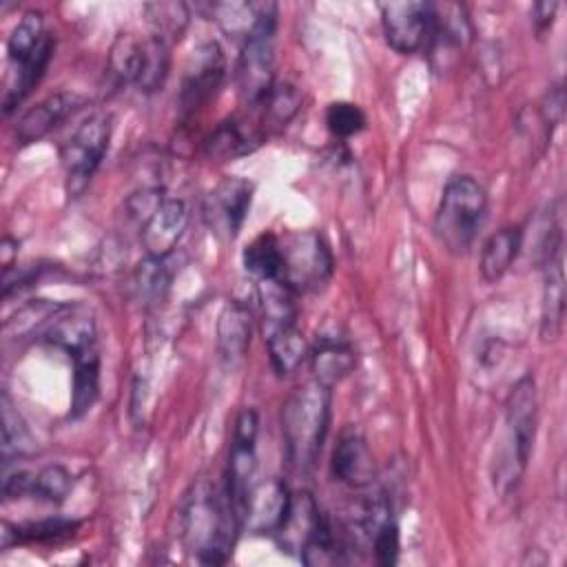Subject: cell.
I'll return each instance as SVG.
<instances>
[{"label":"cell","mask_w":567,"mask_h":567,"mask_svg":"<svg viewBox=\"0 0 567 567\" xmlns=\"http://www.w3.org/2000/svg\"><path fill=\"white\" fill-rule=\"evenodd\" d=\"M330 470L339 483L352 489H365L374 483L377 478L374 456L359 430L350 427L339 436V443L332 450Z\"/></svg>","instance_id":"14"},{"label":"cell","mask_w":567,"mask_h":567,"mask_svg":"<svg viewBox=\"0 0 567 567\" xmlns=\"http://www.w3.org/2000/svg\"><path fill=\"white\" fill-rule=\"evenodd\" d=\"M2 547L7 549L13 543H55L62 538H69L75 534L78 529V520H69V518H60V516H51V518H42V520H33V523H24V525H2Z\"/></svg>","instance_id":"29"},{"label":"cell","mask_w":567,"mask_h":567,"mask_svg":"<svg viewBox=\"0 0 567 567\" xmlns=\"http://www.w3.org/2000/svg\"><path fill=\"white\" fill-rule=\"evenodd\" d=\"M275 31L261 29L241 44L237 62V89L246 106L259 104L275 86Z\"/></svg>","instance_id":"9"},{"label":"cell","mask_w":567,"mask_h":567,"mask_svg":"<svg viewBox=\"0 0 567 567\" xmlns=\"http://www.w3.org/2000/svg\"><path fill=\"white\" fill-rule=\"evenodd\" d=\"M472 27L470 20L458 4H432V20H430V35L427 44L434 58L443 60V66L447 58L458 55L461 49L470 42Z\"/></svg>","instance_id":"19"},{"label":"cell","mask_w":567,"mask_h":567,"mask_svg":"<svg viewBox=\"0 0 567 567\" xmlns=\"http://www.w3.org/2000/svg\"><path fill=\"white\" fill-rule=\"evenodd\" d=\"M281 272L279 284L295 297L326 288L332 277L334 259L323 235L317 230H295L279 237Z\"/></svg>","instance_id":"5"},{"label":"cell","mask_w":567,"mask_h":567,"mask_svg":"<svg viewBox=\"0 0 567 567\" xmlns=\"http://www.w3.org/2000/svg\"><path fill=\"white\" fill-rule=\"evenodd\" d=\"M485 210L487 195L474 177H450L434 213V235L441 246L452 255H465L476 239Z\"/></svg>","instance_id":"4"},{"label":"cell","mask_w":567,"mask_h":567,"mask_svg":"<svg viewBox=\"0 0 567 567\" xmlns=\"http://www.w3.org/2000/svg\"><path fill=\"white\" fill-rule=\"evenodd\" d=\"M62 310H66V306L55 303V301H47V299L29 301L11 319L4 321V334L7 337H20V334L33 332L38 326H42L47 321H53Z\"/></svg>","instance_id":"35"},{"label":"cell","mask_w":567,"mask_h":567,"mask_svg":"<svg viewBox=\"0 0 567 567\" xmlns=\"http://www.w3.org/2000/svg\"><path fill=\"white\" fill-rule=\"evenodd\" d=\"M188 217L190 213L184 199L164 197L137 230L144 252L148 257H171L188 226Z\"/></svg>","instance_id":"13"},{"label":"cell","mask_w":567,"mask_h":567,"mask_svg":"<svg viewBox=\"0 0 567 567\" xmlns=\"http://www.w3.org/2000/svg\"><path fill=\"white\" fill-rule=\"evenodd\" d=\"M556 11H558V2H536L534 7H532V24H534V33L538 35V38H543L549 29H551V24H554V18H556Z\"/></svg>","instance_id":"41"},{"label":"cell","mask_w":567,"mask_h":567,"mask_svg":"<svg viewBox=\"0 0 567 567\" xmlns=\"http://www.w3.org/2000/svg\"><path fill=\"white\" fill-rule=\"evenodd\" d=\"M84 97L75 91H58L47 95L35 106H31L16 124V142L20 146H29L44 135H49L60 122L73 115L78 109L84 106Z\"/></svg>","instance_id":"15"},{"label":"cell","mask_w":567,"mask_h":567,"mask_svg":"<svg viewBox=\"0 0 567 567\" xmlns=\"http://www.w3.org/2000/svg\"><path fill=\"white\" fill-rule=\"evenodd\" d=\"M257 432H259L257 412L252 408H241L239 414L235 416L230 452H228V467H226V492L237 512L241 527H244L248 498L255 487Z\"/></svg>","instance_id":"7"},{"label":"cell","mask_w":567,"mask_h":567,"mask_svg":"<svg viewBox=\"0 0 567 567\" xmlns=\"http://www.w3.org/2000/svg\"><path fill=\"white\" fill-rule=\"evenodd\" d=\"M563 117H565V89H563V84L558 82V84H554V86L545 93V97H543V104H540V120H543L547 133L551 135V131H554L556 126H560Z\"/></svg>","instance_id":"40"},{"label":"cell","mask_w":567,"mask_h":567,"mask_svg":"<svg viewBox=\"0 0 567 567\" xmlns=\"http://www.w3.org/2000/svg\"><path fill=\"white\" fill-rule=\"evenodd\" d=\"M252 315L241 301H228L217 319V348L226 363H239L250 346Z\"/></svg>","instance_id":"23"},{"label":"cell","mask_w":567,"mask_h":567,"mask_svg":"<svg viewBox=\"0 0 567 567\" xmlns=\"http://www.w3.org/2000/svg\"><path fill=\"white\" fill-rule=\"evenodd\" d=\"M144 13L148 24L153 27V35L162 38L168 44L182 38L190 20V11L184 2H151L144 4Z\"/></svg>","instance_id":"33"},{"label":"cell","mask_w":567,"mask_h":567,"mask_svg":"<svg viewBox=\"0 0 567 567\" xmlns=\"http://www.w3.org/2000/svg\"><path fill=\"white\" fill-rule=\"evenodd\" d=\"M323 518L326 516L321 514V509L310 492H306V489L292 492L286 518L281 520V525L277 527V532L272 536H275L277 545L281 547V551L299 556L303 551V547L308 545V540L319 529V525L323 523Z\"/></svg>","instance_id":"16"},{"label":"cell","mask_w":567,"mask_h":567,"mask_svg":"<svg viewBox=\"0 0 567 567\" xmlns=\"http://www.w3.org/2000/svg\"><path fill=\"white\" fill-rule=\"evenodd\" d=\"M538 419L536 383L529 374L518 379L505 403V430L498 458L494 461V487L498 492H509L516 487L527 470V461L534 447Z\"/></svg>","instance_id":"3"},{"label":"cell","mask_w":567,"mask_h":567,"mask_svg":"<svg viewBox=\"0 0 567 567\" xmlns=\"http://www.w3.org/2000/svg\"><path fill=\"white\" fill-rule=\"evenodd\" d=\"M241 523L228 498L226 485L215 487L208 481L193 485L182 509V536L188 551L204 565L228 560Z\"/></svg>","instance_id":"1"},{"label":"cell","mask_w":567,"mask_h":567,"mask_svg":"<svg viewBox=\"0 0 567 567\" xmlns=\"http://www.w3.org/2000/svg\"><path fill=\"white\" fill-rule=\"evenodd\" d=\"M168 257H144L133 275V286L137 297L144 303H155L164 299L171 286V270H168Z\"/></svg>","instance_id":"32"},{"label":"cell","mask_w":567,"mask_h":567,"mask_svg":"<svg viewBox=\"0 0 567 567\" xmlns=\"http://www.w3.org/2000/svg\"><path fill=\"white\" fill-rule=\"evenodd\" d=\"M299 106L301 93L288 82H275L270 93L259 104H255L268 135H275L281 128H286V124L297 115Z\"/></svg>","instance_id":"28"},{"label":"cell","mask_w":567,"mask_h":567,"mask_svg":"<svg viewBox=\"0 0 567 567\" xmlns=\"http://www.w3.org/2000/svg\"><path fill=\"white\" fill-rule=\"evenodd\" d=\"M365 113L352 102H332L326 109V126L337 140H348L365 128Z\"/></svg>","instance_id":"38"},{"label":"cell","mask_w":567,"mask_h":567,"mask_svg":"<svg viewBox=\"0 0 567 567\" xmlns=\"http://www.w3.org/2000/svg\"><path fill=\"white\" fill-rule=\"evenodd\" d=\"M370 549L374 554V560L383 567H390L399 560L401 540H399V525L394 523V518H388L377 527L370 540Z\"/></svg>","instance_id":"39"},{"label":"cell","mask_w":567,"mask_h":567,"mask_svg":"<svg viewBox=\"0 0 567 567\" xmlns=\"http://www.w3.org/2000/svg\"><path fill=\"white\" fill-rule=\"evenodd\" d=\"M33 452V436L29 434L22 416L13 410L7 396H2V458L9 463L13 456H27Z\"/></svg>","instance_id":"34"},{"label":"cell","mask_w":567,"mask_h":567,"mask_svg":"<svg viewBox=\"0 0 567 567\" xmlns=\"http://www.w3.org/2000/svg\"><path fill=\"white\" fill-rule=\"evenodd\" d=\"M47 38H49V33L44 29L42 13L35 9L27 11L20 18V22L13 27V31L9 33V40H7V53H9L11 66L27 62Z\"/></svg>","instance_id":"31"},{"label":"cell","mask_w":567,"mask_h":567,"mask_svg":"<svg viewBox=\"0 0 567 567\" xmlns=\"http://www.w3.org/2000/svg\"><path fill=\"white\" fill-rule=\"evenodd\" d=\"M310 354V370L315 381L326 388H334L346 377L352 374L357 365V354L348 341L339 337H319Z\"/></svg>","instance_id":"22"},{"label":"cell","mask_w":567,"mask_h":567,"mask_svg":"<svg viewBox=\"0 0 567 567\" xmlns=\"http://www.w3.org/2000/svg\"><path fill=\"white\" fill-rule=\"evenodd\" d=\"M111 140V117L91 115L60 148V164L64 171V193L69 199H78L89 188L97 173Z\"/></svg>","instance_id":"6"},{"label":"cell","mask_w":567,"mask_h":567,"mask_svg":"<svg viewBox=\"0 0 567 567\" xmlns=\"http://www.w3.org/2000/svg\"><path fill=\"white\" fill-rule=\"evenodd\" d=\"M224 78H226V58L221 47L215 40L199 44L193 51L186 73L182 78L179 97H177L179 113L188 117L199 109H204L217 95L219 86L224 84Z\"/></svg>","instance_id":"8"},{"label":"cell","mask_w":567,"mask_h":567,"mask_svg":"<svg viewBox=\"0 0 567 567\" xmlns=\"http://www.w3.org/2000/svg\"><path fill=\"white\" fill-rule=\"evenodd\" d=\"M168 42H164L157 35H146L140 40V58H137V69L133 78V86L142 93H155L157 89L164 86L171 69V53H168Z\"/></svg>","instance_id":"26"},{"label":"cell","mask_w":567,"mask_h":567,"mask_svg":"<svg viewBox=\"0 0 567 567\" xmlns=\"http://www.w3.org/2000/svg\"><path fill=\"white\" fill-rule=\"evenodd\" d=\"M268 131L255 106H248V113L233 115L217 124L213 133L204 140V155L210 162H230L257 151L266 140Z\"/></svg>","instance_id":"11"},{"label":"cell","mask_w":567,"mask_h":567,"mask_svg":"<svg viewBox=\"0 0 567 567\" xmlns=\"http://www.w3.org/2000/svg\"><path fill=\"white\" fill-rule=\"evenodd\" d=\"M319 381H306L295 388L281 408V436L288 465L308 472L323 447L330 425V394Z\"/></svg>","instance_id":"2"},{"label":"cell","mask_w":567,"mask_h":567,"mask_svg":"<svg viewBox=\"0 0 567 567\" xmlns=\"http://www.w3.org/2000/svg\"><path fill=\"white\" fill-rule=\"evenodd\" d=\"M244 268L257 281H277L281 272V244L272 233L255 237L241 255Z\"/></svg>","instance_id":"30"},{"label":"cell","mask_w":567,"mask_h":567,"mask_svg":"<svg viewBox=\"0 0 567 567\" xmlns=\"http://www.w3.org/2000/svg\"><path fill=\"white\" fill-rule=\"evenodd\" d=\"M523 246V228L520 226H505L492 233L481 250L478 270L487 284H496L514 264Z\"/></svg>","instance_id":"24"},{"label":"cell","mask_w":567,"mask_h":567,"mask_svg":"<svg viewBox=\"0 0 567 567\" xmlns=\"http://www.w3.org/2000/svg\"><path fill=\"white\" fill-rule=\"evenodd\" d=\"M385 42L401 55H412L427 44L432 4L423 0L379 4Z\"/></svg>","instance_id":"10"},{"label":"cell","mask_w":567,"mask_h":567,"mask_svg":"<svg viewBox=\"0 0 567 567\" xmlns=\"http://www.w3.org/2000/svg\"><path fill=\"white\" fill-rule=\"evenodd\" d=\"M71 489V474L64 465L51 463L42 470L33 472V485L31 496L44 503H62Z\"/></svg>","instance_id":"36"},{"label":"cell","mask_w":567,"mask_h":567,"mask_svg":"<svg viewBox=\"0 0 567 567\" xmlns=\"http://www.w3.org/2000/svg\"><path fill=\"white\" fill-rule=\"evenodd\" d=\"M563 248L554 250L543 259L545 284H543V303H540V337L543 341H554L563 332L565 317V268H563Z\"/></svg>","instance_id":"21"},{"label":"cell","mask_w":567,"mask_h":567,"mask_svg":"<svg viewBox=\"0 0 567 567\" xmlns=\"http://www.w3.org/2000/svg\"><path fill=\"white\" fill-rule=\"evenodd\" d=\"M73 361V392H71V416H84L100 394V348L86 350Z\"/></svg>","instance_id":"27"},{"label":"cell","mask_w":567,"mask_h":567,"mask_svg":"<svg viewBox=\"0 0 567 567\" xmlns=\"http://www.w3.org/2000/svg\"><path fill=\"white\" fill-rule=\"evenodd\" d=\"M264 341L270 354V365L277 372V377H288L308 357V346L297 328V321L266 328Z\"/></svg>","instance_id":"25"},{"label":"cell","mask_w":567,"mask_h":567,"mask_svg":"<svg viewBox=\"0 0 567 567\" xmlns=\"http://www.w3.org/2000/svg\"><path fill=\"white\" fill-rule=\"evenodd\" d=\"M290 496L292 492H288L286 483L279 478L255 483L248 498L244 527H248L255 534H275L281 520L286 518Z\"/></svg>","instance_id":"18"},{"label":"cell","mask_w":567,"mask_h":567,"mask_svg":"<svg viewBox=\"0 0 567 567\" xmlns=\"http://www.w3.org/2000/svg\"><path fill=\"white\" fill-rule=\"evenodd\" d=\"M137 58H140V40L128 33L117 35L109 53V73L113 75V80L120 84H133Z\"/></svg>","instance_id":"37"},{"label":"cell","mask_w":567,"mask_h":567,"mask_svg":"<svg viewBox=\"0 0 567 567\" xmlns=\"http://www.w3.org/2000/svg\"><path fill=\"white\" fill-rule=\"evenodd\" d=\"M210 16L228 38L241 44L257 31L277 27L275 2H215Z\"/></svg>","instance_id":"17"},{"label":"cell","mask_w":567,"mask_h":567,"mask_svg":"<svg viewBox=\"0 0 567 567\" xmlns=\"http://www.w3.org/2000/svg\"><path fill=\"white\" fill-rule=\"evenodd\" d=\"M42 339L62 350L69 359L97 348V330L91 315L78 312V310H62L44 330Z\"/></svg>","instance_id":"20"},{"label":"cell","mask_w":567,"mask_h":567,"mask_svg":"<svg viewBox=\"0 0 567 567\" xmlns=\"http://www.w3.org/2000/svg\"><path fill=\"white\" fill-rule=\"evenodd\" d=\"M252 202V184L244 177H224L210 193L204 206L208 226L228 239H233L248 215Z\"/></svg>","instance_id":"12"}]
</instances>
